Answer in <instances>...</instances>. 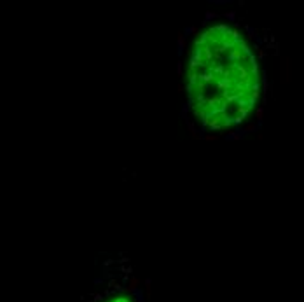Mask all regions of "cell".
<instances>
[{"label": "cell", "instance_id": "cell-1", "mask_svg": "<svg viewBox=\"0 0 304 302\" xmlns=\"http://www.w3.org/2000/svg\"><path fill=\"white\" fill-rule=\"evenodd\" d=\"M187 105L206 131L243 124L261 96V70L254 47L231 23L206 26L194 40L187 72Z\"/></svg>", "mask_w": 304, "mask_h": 302}, {"label": "cell", "instance_id": "cell-2", "mask_svg": "<svg viewBox=\"0 0 304 302\" xmlns=\"http://www.w3.org/2000/svg\"><path fill=\"white\" fill-rule=\"evenodd\" d=\"M107 273L86 302H145L138 280L129 271L112 269Z\"/></svg>", "mask_w": 304, "mask_h": 302}]
</instances>
